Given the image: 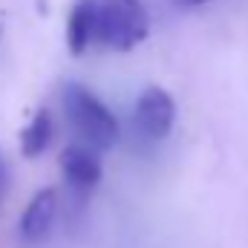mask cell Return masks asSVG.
<instances>
[{
	"mask_svg": "<svg viewBox=\"0 0 248 248\" xmlns=\"http://www.w3.org/2000/svg\"><path fill=\"white\" fill-rule=\"evenodd\" d=\"M63 113L72 124V130L87 141L93 150H110L119 141V122L110 113V107L90 93L84 84H66L63 87Z\"/></svg>",
	"mask_w": 248,
	"mask_h": 248,
	"instance_id": "cell-1",
	"label": "cell"
},
{
	"mask_svg": "<svg viewBox=\"0 0 248 248\" xmlns=\"http://www.w3.org/2000/svg\"><path fill=\"white\" fill-rule=\"evenodd\" d=\"M150 32V15L141 0H95V41L116 49H136Z\"/></svg>",
	"mask_w": 248,
	"mask_h": 248,
	"instance_id": "cell-2",
	"label": "cell"
},
{
	"mask_svg": "<svg viewBox=\"0 0 248 248\" xmlns=\"http://www.w3.org/2000/svg\"><path fill=\"white\" fill-rule=\"evenodd\" d=\"M136 127L147 139H168L176 122V101L162 87H147L136 101Z\"/></svg>",
	"mask_w": 248,
	"mask_h": 248,
	"instance_id": "cell-3",
	"label": "cell"
},
{
	"mask_svg": "<svg viewBox=\"0 0 248 248\" xmlns=\"http://www.w3.org/2000/svg\"><path fill=\"white\" fill-rule=\"evenodd\" d=\"M58 165H61V173L69 185L81 187V190H90L101 182L104 176V168H101V159L95 156L93 147H84V144H69L63 147L61 156H58Z\"/></svg>",
	"mask_w": 248,
	"mask_h": 248,
	"instance_id": "cell-4",
	"label": "cell"
},
{
	"mask_svg": "<svg viewBox=\"0 0 248 248\" xmlns=\"http://www.w3.org/2000/svg\"><path fill=\"white\" fill-rule=\"evenodd\" d=\"M55 214H58V193L52 187L38 190L20 214V225H17L20 237L26 243H41L49 234V228L55 222Z\"/></svg>",
	"mask_w": 248,
	"mask_h": 248,
	"instance_id": "cell-5",
	"label": "cell"
},
{
	"mask_svg": "<svg viewBox=\"0 0 248 248\" xmlns=\"http://www.w3.org/2000/svg\"><path fill=\"white\" fill-rule=\"evenodd\" d=\"M95 41V0H78L66 20V46L72 55H84Z\"/></svg>",
	"mask_w": 248,
	"mask_h": 248,
	"instance_id": "cell-6",
	"label": "cell"
},
{
	"mask_svg": "<svg viewBox=\"0 0 248 248\" xmlns=\"http://www.w3.org/2000/svg\"><path fill=\"white\" fill-rule=\"evenodd\" d=\"M52 136H55L52 113H49V110H38V113L32 116V122L20 130V153H23L26 159L41 156V153L49 147Z\"/></svg>",
	"mask_w": 248,
	"mask_h": 248,
	"instance_id": "cell-7",
	"label": "cell"
},
{
	"mask_svg": "<svg viewBox=\"0 0 248 248\" xmlns=\"http://www.w3.org/2000/svg\"><path fill=\"white\" fill-rule=\"evenodd\" d=\"M6 185H9V165H6V159H3V153H0V196H3Z\"/></svg>",
	"mask_w": 248,
	"mask_h": 248,
	"instance_id": "cell-8",
	"label": "cell"
},
{
	"mask_svg": "<svg viewBox=\"0 0 248 248\" xmlns=\"http://www.w3.org/2000/svg\"><path fill=\"white\" fill-rule=\"evenodd\" d=\"M176 3H185V6H202V3H208V0H176Z\"/></svg>",
	"mask_w": 248,
	"mask_h": 248,
	"instance_id": "cell-9",
	"label": "cell"
},
{
	"mask_svg": "<svg viewBox=\"0 0 248 248\" xmlns=\"http://www.w3.org/2000/svg\"><path fill=\"white\" fill-rule=\"evenodd\" d=\"M0 35H3V23H0Z\"/></svg>",
	"mask_w": 248,
	"mask_h": 248,
	"instance_id": "cell-10",
	"label": "cell"
}]
</instances>
